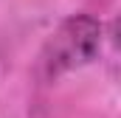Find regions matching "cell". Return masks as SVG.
<instances>
[{
    "instance_id": "cell-1",
    "label": "cell",
    "mask_w": 121,
    "mask_h": 118,
    "mask_svg": "<svg viewBox=\"0 0 121 118\" xmlns=\"http://www.w3.org/2000/svg\"><path fill=\"white\" fill-rule=\"evenodd\" d=\"M99 51H101V23L90 14H70L45 39L37 73L45 82H56L59 76L93 62Z\"/></svg>"
}]
</instances>
